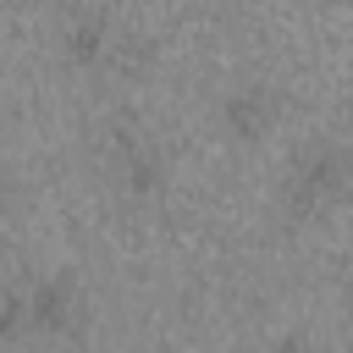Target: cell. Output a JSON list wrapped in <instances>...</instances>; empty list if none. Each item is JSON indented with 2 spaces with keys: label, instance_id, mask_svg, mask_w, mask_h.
Returning <instances> with one entry per match:
<instances>
[{
  "label": "cell",
  "instance_id": "cell-1",
  "mask_svg": "<svg viewBox=\"0 0 353 353\" xmlns=\"http://www.w3.org/2000/svg\"><path fill=\"white\" fill-rule=\"evenodd\" d=\"M347 188H353V149L336 138H309L281 171V210L292 221H320L347 199Z\"/></svg>",
  "mask_w": 353,
  "mask_h": 353
},
{
  "label": "cell",
  "instance_id": "cell-2",
  "mask_svg": "<svg viewBox=\"0 0 353 353\" xmlns=\"http://www.w3.org/2000/svg\"><path fill=\"white\" fill-rule=\"evenodd\" d=\"M105 165H110V182L127 204H149L165 193V154L138 132V127H110V143H105Z\"/></svg>",
  "mask_w": 353,
  "mask_h": 353
},
{
  "label": "cell",
  "instance_id": "cell-3",
  "mask_svg": "<svg viewBox=\"0 0 353 353\" xmlns=\"http://www.w3.org/2000/svg\"><path fill=\"white\" fill-rule=\"evenodd\" d=\"M215 121H221V132H226L232 143H259V138L276 132V121H281V94H276L270 83H237V88L221 94Z\"/></svg>",
  "mask_w": 353,
  "mask_h": 353
},
{
  "label": "cell",
  "instance_id": "cell-4",
  "mask_svg": "<svg viewBox=\"0 0 353 353\" xmlns=\"http://www.w3.org/2000/svg\"><path fill=\"white\" fill-rule=\"evenodd\" d=\"M28 325L44 342H61L83 325V292L72 276H39L28 281Z\"/></svg>",
  "mask_w": 353,
  "mask_h": 353
},
{
  "label": "cell",
  "instance_id": "cell-5",
  "mask_svg": "<svg viewBox=\"0 0 353 353\" xmlns=\"http://www.w3.org/2000/svg\"><path fill=\"white\" fill-rule=\"evenodd\" d=\"M116 44H121V33L110 28L105 11H77V17L61 28V55H66V66H77V72H105V66L116 61Z\"/></svg>",
  "mask_w": 353,
  "mask_h": 353
},
{
  "label": "cell",
  "instance_id": "cell-6",
  "mask_svg": "<svg viewBox=\"0 0 353 353\" xmlns=\"http://www.w3.org/2000/svg\"><path fill=\"white\" fill-rule=\"evenodd\" d=\"M22 336H33V325H28V287H0V347H17Z\"/></svg>",
  "mask_w": 353,
  "mask_h": 353
},
{
  "label": "cell",
  "instance_id": "cell-7",
  "mask_svg": "<svg viewBox=\"0 0 353 353\" xmlns=\"http://www.w3.org/2000/svg\"><path fill=\"white\" fill-rule=\"evenodd\" d=\"M265 353H314V347H309V336H303V331H281Z\"/></svg>",
  "mask_w": 353,
  "mask_h": 353
},
{
  "label": "cell",
  "instance_id": "cell-8",
  "mask_svg": "<svg viewBox=\"0 0 353 353\" xmlns=\"http://www.w3.org/2000/svg\"><path fill=\"white\" fill-rule=\"evenodd\" d=\"M11 204H17V176L0 171V210H11Z\"/></svg>",
  "mask_w": 353,
  "mask_h": 353
}]
</instances>
